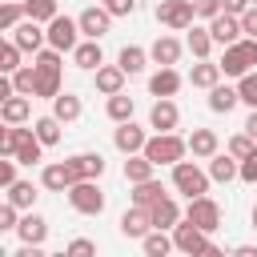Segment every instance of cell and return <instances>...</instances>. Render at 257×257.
Returning <instances> with one entry per match:
<instances>
[{"instance_id": "1", "label": "cell", "mask_w": 257, "mask_h": 257, "mask_svg": "<svg viewBox=\"0 0 257 257\" xmlns=\"http://www.w3.org/2000/svg\"><path fill=\"white\" fill-rule=\"evenodd\" d=\"M60 56L64 52H56V48H40L36 52V96H44V100H56L60 96Z\"/></svg>"}, {"instance_id": "2", "label": "cell", "mask_w": 257, "mask_h": 257, "mask_svg": "<svg viewBox=\"0 0 257 257\" xmlns=\"http://www.w3.org/2000/svg\"><path fill=\"white\" fill-rule=\"evenodd\" d=\"M185 153H189V137H177V133H153L149 137V145H145V157L161 169V165H177V161H185Z\"/></svg>"}, {"instance_id": "3", "label": "cell", "mask_w": 257, "mask_h": 257, "mask_svg": "<svg viewBox=\"0 0 257 257\" xmlns=\"http://www.w3.org/2000/svg\"><path fill=\"white\" fill-rule=\"evenodd\" d=\"M217 64H221V72H225V76L241 80L245 72H253V68H257V40H253V36H241L237 44H229V48L221 52V60H217Z\"/></svg>"}, {"instance_id": "4", "label": "cell", "mask_w": 257, "mask_h": 257, "mask_svg": "<svg viewBox=\"0 0 257 257\" xmlns=\"http://www.w3.org/2000/svg\"><path fill=\"white\" fill-rule=\"evenodd\" d=\"M209 181H213V177H209L197 161H177V165H173V189L185 193L189 201H193V197H205V193H209Z\"/></svg>"}, {"instance_id": "5", "label": "cell", "mask_w": 257, "mask_h": 257, "mask_svg": "<svg viewBox=\"0 0 257 257\" xmlns=\"http://www.w3.org/2000/svg\"><path fill=\"white\" fill-rule=\"evenodd\" d=\"M157 20L169 32H189L197 20V4L193 0H157Z\"/></svg>"}, {"instance_id": "6", "label": "cell", "mask_w": 257, "mask_h": 257, "mask_svg": "<svg viewBox=\"0 0 257 257\" xmlns=\"http://www.w3.org/2000/svg\"><path fill=\"white\" fill-rule=\"evenodd\" d=\"M68 205H72L76 213H84V217H100V213H104V193H100L96 181H76V185L68 189Z\"/></svg>"}, {"instance_id": "7", "label": "cell", "mask_w": 257, "mask_h": 257, "mask_svg": "<svg viewBox=\"0 0 257 257\" xmlns=\"http://www.w3.org/2000/svg\"><path fill=\"white\" fill-rule=\"evenodd\" d=\"M185 221H193L197 229H205V233H217L221 229V205L205 193V197H193L189 201V209H185Z\"/></svg>"}, {"instance_id": "8", "label": "cell", "mask_w": 257, "mask_h": 257, "mask_svg": "<svg viewBox=\"0 0 257 257\" xmlns=\"http://www.w3.org/2000/svg\"><path fill=\"white\" fill-rule=\"evenodd\" d=\"M44 32H48V48L56 52H72L80 44V24L72 16H56L52 24H44Z\"/></svg>"}, {"instance_id": "9", "label": "cell", "mask_w": 257, "mask_h": 257, "mask_svg": "<svg viewBox=\"0 0 257 257\" xmlns=\"http://www.w3.org/2000/svg\"><path fill=\"white\" fill-rule=\"evenodd\" d=\"M76 24H80V36H84V40H100V36L108 32V24H112V12H108L104 4H92V8H84V12L76 16Z\"/></svg>"}, {"instance_id": "10", "label": "cell", "mask_w": 257, "mask_h": 257, "mask_svg": "<svg viewBox=\"0 0 257 257\" xmlns=\"http://www.w3.org/2000/svg\"><path fill=\"white\" fill-rule=\"evenodd\" d=\"M177 124H181L177 100H173V96H169V100H153V108H149V128H157V133H177Z\"/></svg>"}, {"instance_id": "11", "label": "cell", "mask_w": 257, "mask_h": 257, "mask_svg": "<svg viewBox=\"0 0 257 257\" xmlns=\"http://www.w3.org/2000/svg\"><path fill=\"white\" fill-rule=\"evenodd\" d=\"M112 145H116L124 157H133V153H145V145H149V133H145L141 124L124 120V124H116V133H112Z\"/></svg>"}, {"instance_id": "12", "label": "cell", "mask_w": 257, "mask_h": 257, "mask_svg": "<svg viewBox=\"0 0 257 257\" xmlns=\"http://www.w3.org/2000/svg\"><path fill=\"white\" fill-rule=\"evenodd\" d=\"M40 185H44L48 193H68V189L76 185V173H72L68 161H56V165H44V169H40Z\"/></svg>"}, {"instance_id": "13", "label": "cell", "mask_w": 257, "mask_h": 257, "mask_svg": "<svg viewBox=\"0 0 257 257\" xmlns=\"http://www.w3.org/2000/svg\"><path fill=\"white\" fill-rule=\"evenodd\" d=\"M120 233H124V237H137V241H145V237L153 233V213H149L145 205L124 209V213H120Z\"/></svg>"}, {"instance_id": "14", "label": "cell", "mask_w": 257, "mask_h": 257, "mask_svg": "<svg viewBox=\"0 0 257 257\" xmlns=\"http://www.w3.org/2000/svg\"><path fill=\"white\" fill-rule=\"evenodd\" d=\"M173 245L181 249V253H189V257H197L205 245H209V233L205 229H197L193 221H181L177 229H173Z\"/></svg>"}, {"instance_id": "15", "label": "cell", "mask_w": 257, "mask_h": 257, "mask_svg": "<svg viewBox=\"0 0 257 257\" xmlns=\"http://www.w3.org/2000/svg\"><path fill=\"white\" fill-rule=\"evenodd\" d=\"M209 32H213V44H221V48H229V44H237L245 32H241V16H229V12H221V16H213L209 20Z\"/></svg>"}, {"instance_id": "16", "label": "cell", "mask_w": 257, "mask_h": 257, "mask_svg": "<svg viewBox=\"0 0 257 257\" xmlns=\"http://www.w3.org/2000/svg\"><path fill=\"white\" fill-rule=\"evenodd\" d=\"M12 40L20 44V52H40V48L48 44V32H44V24L24 20V24H16V28H12Z\"/></svg>"}, {"instance_id": "17", "label": "cell", "mask_w": 257, "mask_h": 257, "mask_svg": "<svg viewBox=\"0 0 257 257\" xmlns=\"http://www.w3.org/2000/svg\"><path fill=\"white\" fill-rule=\"evenodd\" d=\"M181 84H185V76H181L177 68H157V72L149 76V92H153L157 100H169V96H177V92H181Z\"/></svg>"}, {"instance_id": "18", "label": "cell", "mask_w": 257, "mask_h": 257, "mask_svg": "<svg viewBox=\"0 0 257 257\" xmlns=\"http://www.w3.org/2000/svg\"><path fill=\"white\" fill-rule=\"evenodd\" d=\"M181 52H185V44H181L177 36H157L153 48H149V56H153L161 68H173V64L181 60Z\"/></svg>"}, {"instance_id": "19", "label": "cell", "mask_w": 257, "mask_h": 257, "mask_svg": "<svg viewBox=\"0 0 257 257\" xmlns=\"http://www.w3.org/2000/svg\"><path fill=\"white\" fill-rule=\"evenodd\" d=\"M221 76H225V72H221V64H217V60H197V64L189 68V84H193V88H205V92H209V88H217V84H221Z\"/></svg>"}, {"instance_id": "20", "label": "cell", "mask_w": 257, "mask_h": 257, "mask_svg": "<svg viewBox=\"0 0 257 257\" xmlns=\"http://www.w3.org/2000/svg\"><path fill=\"white\" fill-rule=\"evenodd\" d=\"M189 153H193L197 161H209V157H217V153H221V141H217V133H213V128H193V133H189Z\"/></svg>"}, {"instance_id": "21", "label": "cell", "mask_w": 257, "mask_h": 257, "mask_svg": "<svg viewBox=\"0 0 257 257\" xmlns=\"http://www.w3.org/2000/svg\"><path fill=\"white\" fill-rule=\"evenodd\" d=\"M16 233H20V245H44V237H48V221H44L40 213H24L20 225H16Z\"/></svg>"}, {"instance_id": "22", "label": "cell", "mask_w": 257, "mask_h": 257, "mask_svg": "<svg viewBox=\"0 0 257 257\" xmlns=\"http://www.w3.org/2000/svg\"><path fill=\"white\" fill-rule=\"evenodd\" d=\"M72 64H76V68H84V72H96V68L104 64L100 40H80V44L72 48Z\"/></svg>"}, {"instance_id": "23", "label": "cell", "mask_w": 257, "mask_h": 257, "mask_svg": "<svg viewBox=\"0 0 257 257\" xmlns=\"http://www.w3.org/2000/svg\"><path fill=\"white\" fill-rule=\"evenodd\" d=\"M124 68L120 64H100L96 68V92H104V96H116V92H124Z\"/></svg>"}, {"instance_id": "24", "label": "cell", "mask_w": 257, "mask_h": 257, "mask_svg": "<svg viewBox=\"0 0 257 257\" xmlns=\"http://www.w3.org/2000/svg\"><path fill=\"white\" fill-rule=\"evenodd\" d=\"M68 165H72L76 181H96L104 173V157L100 153H76V157H68Z\"/></svg>"}, {"instance_id": "25", "label": "cell", "mask_w": 257, "mask_h": 257, "mask_svg": "<svg viewBox=\"0 0 257 257\" xmlns=\"http://www.w3.org/2000/svg\"><path fill=\"white\" fill-rule=\"evenodd\" d=\"M209 177H213V181H221V185L241 181V161H237V157H229V153H217V157H209Z\"/></svg>"}, {"instance_id": "26", "label": "cell", "mask_w": 257, "mask_h": 257, "mask_svg": "<svg viewBox=\"0 0 257 257\" xmlns=\"http://www.w3.org/2000/svg\"><path fill=\"white\" fill-rule=\"evenodd\" d=\"M153 229H177L181 221H185V213H181V205L173 201V197H165V201H157L153 209Z\"/></svg>"}, {"instance_id": "27", "label": "cell", "mask_w": 257, "mask_h": 257, "mask_svg": "<svg viewBox=\"0 0 257 257\" xmlns=\"http://www.w3.org/2000/svg\"><path fill=\"white\" fill-rule=\"evenodd\" d=\"M80 112H84V104H80V96H76V92H60V96L52 100V116H56L60 124L80 120Z\"/></svg>"}, {"instance_id": "28", "label": "cell", "mask_w": 257, "mask_h": 257, "mask_svg": "<svg viewBox=\"0 0 257 257\" xmlns=\"http://www.w3.org/2000/svg\"><path fill=\"white\" fill-rule=\"evenodd\" d=\"M153 173H157V165H153L145 153H133V157H124V181H128V185L153 181Z\"/></svg>"}, {"instance_id": "29", "label": "cell", "mask_w": 257, "mask_h": 257, "mask_svg": "<svg viewBox=\"0 0 257 257\" xmlns=\"http://www.w3.org/2000/svg\"><path fill=\"white\" fill-rule=\"evenodd\" d=\"M185 48L193 52V60H209V52H213V32H209V24L205 28H189V36H185Z\"/></svg>"}, {"instance_id": "30", "label": "cell", "mask_w": 257, "mask_h": 257, "mask_svg": "<svg viewBox=\"0 0 257 257\" xmlns=\"http://www.w3.org/2000/svg\"><path fill=\"white\" fill-rule=\"evenodd\" d=\"M237 104H241L237 84H217V88H209V108H213V112H233Z\"/></svg>"}, {"instance_id": "31", "label": "cell", "mask_w": 257, "mask_h": 257, "mask_svg": "<svg viewBox=\"0 0 257 257\" xmlns=\"http://www.w3.org/2000/svg\"><path fill=\"white\" fill-rule=\"evenodd\" d=\"M0 116H4V124H24L32 116V100L28 96H8V100H0Z\"/></svg>"}, {"instance_id": "32", "label": "cell", "mask_w": 257, "mask_h": 257, "mask_svg": "<svg viewBox=\"0 0 257 257\" xmlns=\"http://www.w3.org/2000/svg\"><path fill=\"white\" fill-rule=\"evenodd\" d=\"M32 137H36V128L8 124V128L0 133V153H4V157H16V153H20V145H24V141H32Z\"/></svg>"}, {"instance_id": "33", "label": "cell", "mask_w": 257, "mask_h": 257, "mask_svg": "<svg viewBox=\"0 0 257 257\" xmlns=\"http://www.w3.org/2000/svg\"><path fill=\"white\" fill-rule=\"evenodd\" d=\"M149 60H153V56H149V52H145L141 44H124V48H120V56H116V64H120V68H124L128 76L145 72V64H149Z\"/></svg>"}, {"instance_id": "34", "label": "cell", "mask_w": 257, "mask_h": 257, "mask_svg": "<svg viewBox=\"0 0 257 257\" xmlns=\"http://www.w3.org/2000/svg\"><path fill=\"white\" fill-rule=\"evenodd\" d=\"M169 193H165V185L153 177V181H141V185H133V205H145V209H153L157 201H165Z\"/></svg>"}, {"instance_id": "35", "label": "cell", "mask_w": 257, "mask_h": 257, "mask_svg": "<svg viewBox=\"0 0 257 257\" xmlns=\"http://www.w3.org/2000/svg\"><path fill=\"white\" fill-rule=\"evenodd\" d=\"M104 112H108V116H112L116 124H124V120H133V112H137V100H133L128 92H116V96H108Z\"/></svg>"}, {"instance_id": "36", "label": "cell", "mask_w": 257, "mask_h": 257, "mask_svg": "<svg viewBox=\"0 0 257 257\" xmlns=\"http://www.w3.org/2000/svg\"><path fill=\"white\" fill-rule=\"evenodd\" d=\"M141 245H145V257H169V253L177 249V245H173V237H169L165 229H153Z\"/></svg>"}, {"instance_id": "37", "label": "cell", "mask_w": 257, "mask_h": 257, "mask_svg": "<svg viewBox=\"0 0 257 257\" xmlns=\"http://www.w3.org/2000/svg\"><path fill=\"white\" fill-rule=\"evenodd\" d=\"M24 12H28V20H36V24H52V20L60 16L56 0H24Z\"/></svg>"}, {"instance_id": "38", "label": "cell", "mask_w": 257, "mask_h": 257, "mask_svg": "<svg viewBox=\"0 0 257 257\" xmlns=\"http://www.w3.org/2000/svg\"><path fill=\"white\" fill-rule=\"evenodd\" d=\"M24 20H28L24 0H4V4H0V28H4V32H12V28L24 24Z\"/></svg>"}, {"instance_id": "39", "label": "cell", "mask_w": 257, "mask_h": 257, "mask_svg": "<svg viewBox=\"0 0 257 257\" xmlns=\"http://www.w3.org/2000/svg\"><path fill=\"white\" fill-rule=\"evenodd\" d=\"M32 128H36V141H40V145H44V149H48V145H56V141H60V120H56V116H52V112H48V116H40V120H36V124H32Z\"/></svg>"}, {"instance_id": "40", "label": "cell", "mask_w": 257, "mask_h": 257, "mask_svg": "<svg viewBox=\"0 0 257 257\" xmlns=\"http://www.w3.org/2000/svg\"><path fill=\"white\" fill-rule=\"evenodd\" d=\"M8 201H12L16 209H32V205H36V185H32V181H16V185L8 189Z\"/></svg>"}, {"instance_id": "41", "label": "cell", "mask_w": 257, "mask_h": 257, "mask_svg": "<svg viewBox=\"0 0 257 257\" xmlns=\"http://www.w3.org/2000/svg\"><path fill=\"white\" fill-rule=\"evenodd\" d=\"M16 68H24V64H20V44H16V40H4V44H0V72L12 76Z\"/></svg>"}, {"instance_id": "42", "label": "cell", "mask_w": 257, "mask_h": 257, "mask_svg": "<svg viewBox=\"0 0 257 257\" xmlns=\"http://www.w3.org/2000/svg\"><path fill=\"white\" fill-rule=\"evenodd\" d=\"M12 84H16V92H20V96H36V64L16 68V72H12Z\"/></svg>"}, {"instance_id": "43", "label": "cell", "mask_w": 257, "mask_h": 257, "mask_svg": "<svg viewBox=\"0 0 257 257\" xmlns=\"http://www.w3.org/2000/svg\"><path fill=\"white\" fill-rule=\"evenodd\" d=\"M253 149H257V141H253L249 133H237V137H229V145H225V153H229V157H237V161H245Z\"/></svg>"}, {"instance_id": "44", "label": "cell", "mask_w": 257, "mask_h": 257, "mask_svg": "<svg viewBox=\"0 0 257 257\" xmlns=\"http://www.w3.org/2000/svg\"><path fill=\"white\" fill-rule=\"evenodd\" d=\"M237 92H241V104L257 108V68H253V72H245V76L237 80Z\"/></svg>"}, {"instance_id": "45", "label": "cell", "mask_w": 257, "mask_h": 257, "mask_svg": "<svg viewBox=\"0 0 257 257\" xmlns=\"http://www.w3.org/2000/svg\"><path fill=\"white\" fill-rule=\"evenodd\" d=\"M40 157H44V145H40L36 137H32V141H24V145H20V153H16V161H20V165H36Z\"/></svg>"}, {"instance_id": "46", "label": "cell", "mask_w": 257, "mask_h": 257, "mask_svg": "<svg viewBox=\"0 0 257 257\" xmlns=\"http://www.w3.org/2000/svg\"><path fill=\"white\" fill-rule=\"evenodd\" d=\"M16 165H20L16 157H8V161H0V185H4V189H12V185L20 181V177H16Z\"/></svg>"}, {"instance_id": "47", "label": "cell", "mask_w": 257, "mask_h": 257, "mask_svg": "<svg viewBox=\"0 0 257 257\" xmlns=\"http://www.w3.org/2000/svg\"><path fill=\"white\" fill-rule=\"evenodd\" d=\"M16 225H20V209L12 201H4L0 205V229H16Z\"/></svg>"}, {"instance_id": "48", "label": "cell", "mask_w": 257, "mask_h": 257, "mask_svg": "<svg viewBox=\"0 0 257 257\" xmlns=\"http://www.w3.org/2000/svg\"><path fill=\"white\" fill-rule=\"evenodd\" d=\"M68 253H72V257H96V245H92L88 237H72V241H68Z\"/></svg>"}, {"instance_id": "49", "label": "cell", "mask_w": 257, "mask_h": 257, "mask_svg": "<svg viewBox=\"0 0 257 257\" xmlns=\"http://www.w3.org/2000/svg\"><path fill=\"white\" fill-rule=\"evenodd\" d=\"M193 4H197V16H201V20H213V16H221V12H225V8H221V0H193Z\"/></svg>"}, {"instance_id": "50", "label": "cell", "mask_w": 257, "mask_h": 257, "mask_svg": "<svg viewBox=\"0 0 257 257\" xmlns=\"http://www.w3.org/2000/svg\"><path fill=\"white\" fill-rule=\"evenodd\" d=\"M241 181H245V185H257V149L241 161Z\"/></svg>"}, {"instance_id": "51", "label": "cell", "mask_w": 257, "mask_h": 257, "mask_svg": "<svg viewBox=\"0 0 257 257\" xmlns=\"http://www.w3.org/2000/svg\"><path fill=\"white\" fill-rule=\"evenodd\" d=\"M104 8H108L112 16H133V12H137V0H104Z\"/></svg>"}, {"instance_id": "52", "label": "cell", "mask_w": 257, "mask_h": 257, "mask_svg": "<svg viewBox=\"0 0 257 257\" xmlns=\"http://www.w3.org/2000/svg\"><path fill=\"white\" fill-rule=\"evenodd\" d=\"M221 8H225L229 16H245V12L253 8V0H221Z\"/></svg>"}, {"instance_id": "53", "label": "cell", "mask_w": 257, "mask_h": 257, "mask_svg": "<svg viewBox=\"0 0 257 257\" xmlns=\"http://www.w3.org/2000/svg\"><path fill=\"white\" fill-rule=\"evenodd\" d=\"M241 32H245V36H253V40H257V4H253V8H249V12H245V16H241Z\"/></svg>"}, {"instance_id": "54", "label": "cell", "mask_w": 257, "mask_h": 257, "mask_svg": "<svg viewBox=\"0 0 257 257\" xmlns=\"http://www.w3.org/2000/svg\"><path fill=\"white\" fill-rule=\"evenodd\" d=\"M12 257H48V253H44L40 245H20V249H16Z\"/></svg>"}, {"instance_id": "55", "label": "cell", "mask_w": 257, "mask_h": 257, "mask_svg": "<svg viewBox=\"0 0 257 257\" xmlns=\"http://www.w3.org/2000/svg\"><path fill=\"white\" fill-rule=\"evenodd\" d=\"M197 257H229V253H225V249H221V245H213V241H209V245H205V249H201V253H197Z\"/></svg>"}, {"instance_id": "56", "label": "cell", "mask_w": 257, "mask_h": 257, "mask_svg": "<svg viewBox=\"0 0 257 257\" xmlns=\"http://www.w3.org/2000/svg\"><path fill=\"white\" fill-rule=\"evenodd\" d=\"M229 257H257V245H237Z\"/></svg>"}, {"instance_id": "57", "label": "cell", "mask_w": 257, "mask_h": 257, "mask_svg": "<svg viewBox=\"0 0 257 257\" xmlns=\"http://www.w3.org/2000/svg\"><path fill=\"white\" fill-rule=\"evenodd\" d=\"M245 133H249V137H253V141H257V108H253V112H249V120H245Z\"/></svg>"}, {"instance_id": "58", "label": "cell", "mask_w": 257, "mask_h": 257, "mask_svg": "<svg viewBox=\"0 0 257 257\" xmlns=\"http://www.w3.org/2000/svg\"><path fill=\"white\" fill-rule=\"evenodd\" d=\"M48 257H72V253H68V249H60V253H48Z\"/></svg>"}, {"instance_id": "59", "label": "cell", "mask_w": 257, "mask_h": 257, "mask_svg": "<svg viewBox=\"0 0 257 257\" xmlns=\"http://www.w3.org/2000/svg\"><path fill=\"white\" fill-rule=\"evenodd\" d=\"M253 229H257V205H253Z\"/></svg>"}, {"instance_id": "60", "label": "cell", "mask_w": 257, "mask_h": 257, "mask_svg": "<svg viewBox=\"0 0 257 257\" xmlns=\"http://www.w3.org/2000/svg\"><path fill=\"white\" fill-rule=\"evenodd\" d=\"M96 4H104V0H96Z\"/></svg>"}, {"instance_id": "61", "label": "cell", "mask_w": 257, "mask_h": 257, "mask_svg": "<svg viewBox=\"0 0 257 257\" xmlns=\"http://www.w3.org/2000/svg\"><path fill=\"white\" fill-rule=\"evenodd\" d=\"M253 4H257V0H253Z\"/></svg>"}]
</instances>
